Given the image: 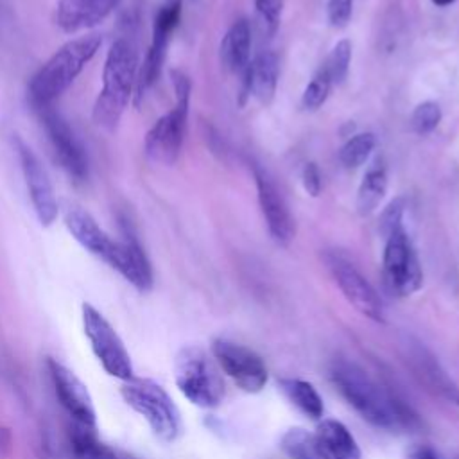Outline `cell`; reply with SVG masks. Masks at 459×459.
Listing matches in <instances>:
<instances>
[{
  "label": "cell",
  "mask_w": 459,
  "mask_h": 459,
  "mask_svg": "<svg viewBox=\"0 0 459 459\" xmlns=\"http://www.w3.org/2000/svg\"><path fill=\"white\" fill-rule=\"evenodd\" d=\"M65 226L88 253L108 264L136 290L147 292L152 289L154 276L151 262L129 224L124 230V238L115 240L86 210L70 206L65 213Z\"/></svg>",
  "instance_id": "6da1fadb"
},
{
  "label": "cell",
  "mask_w": 459,
  "mask_h": 459,
  "mask_svg": "<svg viewBox=\"0 0 459 459\" xmlns=\"http://www.w3.org/2000/svg\"><path fill=\"white\" fill-rule=\"evenodd\" d=\"M330 378L348 405L373 427L400 430L416 423L411 409L385 391L360 366L350 360H335L330 368Z\"/></svg>",
  "instance_id": "7a4b0ae2"
},
{
  "label": "cell",
  "mask_w": 459,
  "mask_h": 459,
  "mask_svg": "<svg viewBox=\"0 0 459 459\" xmlns=\"http://www.w3.org/2000/svg\"><path fill=\"white\" fill-rule=\"evenodd\" d=\"M102 45L99 34H84L63 43L30 77L27 84V102L30 109L54 106L72 86L79 74L97 56Z\"/></svg>",
  "instance_id": "3957f363"
},
{
  "label": "cell",
  "mask_w": 459,
  "mask_h": 459,
  "mask_svg": "<svg viewBox=\"0 0 459 459\" xmlns=\"http://www.w3.org/2000/svg\"><path fill=\"white\" fill-rule=\"evenodd\" d=\"M138 68V52L133 41L127 38L115 39L104 59L102 88L91 111L97 127L106 131L117 129L126 108L134 97Z\"/></svg>",
  "instance_id": "277c9868"
},
{
  "label": "cell",
  "mask_w": 459,
  "mask_h": 459,
  "mask_svg": "<svg viewBox=\"0 0 459 459\" xmlns=\"http://www.w3.org/2000/svg\"><path fill=\"white\" fill-rule=\"evenodd\" d=\"M172 88L176 95L174 108L161 115L152 127L145 134L143 151L149 160L172 165L179 158L185 133H186V120H188V108H190V93L192 82L188 75L181 70H172Z\"/></svg>",
  "instance_id": "5b68a950"
},
{
  "label": "cell",
  "mask_w": 459,
  "mask_h": 459,
  "mask_svg": "<svg viewBox=\"0 0 459 459\" xmlns=\"http://www.w3.org/2000/svg\"><path fill=\"white\" fill-rule=\"evenodd\" d=\"M124 402L138 412L152 430V434L163 441H174L181 432L179 411L170 394L152 378L133 377L120 387Z\"/></svg>",
  "instance_id": "8992f818"
},
{
  "label": "cell",
  "mask_w": 459,
  "mask_h": 459,
  "mask_svg": "<svg viewBox=\"0 0 459 459\" xmlns=\"http://www.w3.org/2000/svg\"><path fill=\"white\" fill-rule=\"evenodd\" d=\"M174 382L181 394L194 405L213 409L222 402L224 384L204 350L183 346L174 359Z\"/></svg>",
  "instance_id": "52a82bcc"
},
{
  "label": "cell",
  "mask_w": 459,
  "mask_h": 459,
  "mask_svg": "<svg viewBox=\"0 0 459 459\" xmlns=\"http://www.w3.org/2000/svg\"><path fill=\"white\" fill-rule=\"evenodd\" d=\"M81 321L90 348L102 369L122 382L134 377L131 355L111 323L90 303L81 305Z\"/></svg>",
  "instance_id": "ba28073f"
},
{
  "label": "cell",
  "mask_w": 459,
  "mask_h": 459,
  "mask_svg": "<svg viewBox=\"0 0 459 459\" xmlns=\"http://www.w3.org/2000/svg\"><path fill=\"white\" fill-rule=\"evenodd\" d=\"M181 9H183L181 0H167L154 16L151 43L138 68V79H136V90H134L136 106L143 100L147 91L156 84V81L161 75L169 43L181 20Z\"/></svg>",
  "instance_id": "9c48e42d"
},
{
  "label": "cell",
  "mask_w": 459,
  "mask_h": 459,
  "mask_svg": "<svg viewBox=\"0 0 459 459\" xmlns=\"http://www.w3.org/2000/svg\"><path fill=\"white\" fill-rule=\"evenodd\" d=\"M48 138L54 156L74 183H84L88 178V156L66 118L54 106L32 109Z\"/></svg>",
  "instance_id": "30bf717a"
},
{
  "label": "cell",
  "mask_w": 459,
  "mask_h": 459,
  "mask_svg": "<svg viewBox=\"0 0 459 459\" xmlns=\"http://www.w3.org/2000/svg\"><path fill=\"white\" fill-rule=\"evenodd\" d=\"M382 273L387 289L396 296H411L423 283V271L405 228L394 230L384 246Z\"/></svg>",
  "instance_id": "8fae6325"
},
{
  "label": "cell",
  "mask_w": 459,
  "mask_h": 459,
  "mask_svg": "<svg viewBox=\"0 0 459 459\" xmlns=\"http://www.w3.org/2000/svg\"><path fill=\"white\" fill-rule=\"evenodd\" d=\"M325 264L339 290L357 312L377 323L385 321L384 303L378 292L348 258L341 256L339 253H326Z\"/></svg>",
  "instance_id": "7c38bea8"
},
{
  "label": "cell",
  "mask_w": 459,
  "mask_h": 459,
  "mask_svg": "<svg viewBox=\"0 0 459 459\" xmlns=\"http://www.w3.org/2000/svg\"><path fill=\"white\" fill-rule=\"evenodd\" d=\"M251 169L256 185L258 206L264 215L267 231L278 246L287 247L296 237V221L289 210V204L285 203L280 188L264 167L253 163Z\"/></svg>",
  "instance_id": "4fadbf2b"
},
{
  "label": "cell",
  "mask_w": 459,
  "mask_h": 459,
  "mask_svg": "<svg viewBox=\"0 0 459 459\" xmlns=\"http://www.w3.org/2000/svg\"><path fill=\"white\" fill-rule=\"evenodd\" d=\"M14 149L18 154L32 210L43 226H50L59 213L52 181L36 152L20 136H14Z\"/></svg>",
  "instance_id": "5bb4252c"
},
{
  "label": "cell",
  "mask_w": 459,
  "mask_h": 459,
  "mask_svg": "<svg viewBox=\"0 0 459 459\" xmlns=\"http://www.w3.org/2000/svg\"><path fill=\"white\" fill-rule=\"evenodd\" d=\"M212 353L221 369L246 393H258L267 382V368L264 360L249 348L228 339H215Z\"/></svg>",
  "instance_id": "9a60e30c"
},
{
  "label": "cell",
  "mask_w": 459,
  "mask_h": 459,
  "mask_svg": "<svg viewBox=\"0 0 459 459\" xmlns=\"http://www.w3.org/2000/svg\"><path fill=\"white\" fill-rule=\"evenodd\" d=\"M47 368L52 378L54 393L61 407L68 412V416L75 423H82L88 427L97 425V412L93 405V398L84 385V382L65 364L48 357Z\"/></svg>",
  "instance_id": "2e32d148"
},
{
  "label": "cell",
  "mask_w": 459,
  "mask_h": 459,
  "mask_svg": "<svg viewBox=\"0 0 459 459\" xmlns=\"http://www.w3.org/2000/svg\"><path fill=\"white\" fill-rule=\"evenodd\" d=\"M120 0H57L54 7V23L68 34L90 30L100 25Z\"/></svg>",
  "instance_id": "e0dca14e"
},
{
  "label": "cell",
  "mask_w": 459,
  "mask_h": 459,
  "mask_svg": "<svg viewBox=\"0 0 459 459\" xmlns=\"http://www.w3.org/2000/svg\"><path fill=\"white\" fill-rule=\"evenodd\" d=\"M242 75V95H253L260 104L269 106L276 95L280 79L278 56L273 50L260 52L253 61H249Z\"/></svg>",
  "instance_id": "ac0fdd59"
},
{
  "label": "cell",
  "mask_w": 459,
  "mask_h": 459,
  "mask_svg": "<svg viewBox=\"0 0 459 459\" xmlns=\"http://www.w3.org/2000/svg\"><path fill=\"white\" fill-rule=\"evenodd\" d=\"M321 459H362L351 432L337 420H323L314 432Z\"/></svg>",
  "instance_id": "d6986e66"
},
{
  "label": "cell",
  "mask_w": 459,
  "mask_h": 459,
  "mask_svg": "<svg viewBox=\"0 0 459 459\" xmlns=\"http://www.w3.org/2000/svg\"><path fill=\"white\" fill-rule=\"evenodd\" d=\"M221 65L233 72L244 74L251 57V27L246 18H238L222 36L219 47Z\"/></svg>",
  "instance_id": "ffe728a7"
},
{
  "label": "cell",
  "mask_w": 459,
  "mask_h": 459,
  "mask_svg": "<svg viewBox=\"0 0 459 459\" xmlns=\"http://www.w3.org/2000/svg\"><path fill=\"white\" fill-rule=\"evenodd\" d=\"M68 439H70V450L74 459H131V457L120 455L117 450L104 445L99 439L95 427H88L74 421Z\"/></svg>",
  "instance_id": "44dd1931"
},
{
  "label": "cell",
  "mask_w": 459,
  "mask_h": 459,
  "mask_svg": "<svg viewBox=\"0 0 459 459\" xmlns=\"http://www.w3.org/2000/svg\"><path fill=\"white\" fill-rule=\"evenodd\" d=\"M387 192V172L384 167L377 165V167H371L359 188H357V199H355V208H357V213L366 217L369 213H373L378 204L382 203L384 195Z\"/></svg>",
  "instance_id": "7402d4cb"
},
{
  "label": "cell",
  "mask_w": 459,
  "mask_h": 459,
  "mask_svg": "<svg viewBox=\"0 0 459 459\" xmlns=\"http://www.w3.org/2000/svg\"><path fill=\"white\" fill-rule=\"evenodd\" d=\"M280 385H281V391L285 393V396L289 398V402L299 412H303L310 420L323 418V412H325L323 398L319 396L317 389L310 382L299 380V378H283L280 382Z\"/></svg>",
  "instance_id": "603a6c76"
},
{
  "label": "cell",
  "mask_w": 459,
  "mask_h": 459,
  "mask_svg": "<svg viewBox=\"0 0 459 459\" xmlns=\"http://www.w3.org/2000/svg\"><path fill=\"white\" fill-rule=\"evenodd\" d=\"M412 359L416 362V371L418 375L432 387L436 389L439 394H443L445 398H448L454 403H459V389L454 385V382H450V378L446 377V373L439 368V364L434 360V357H430L425 350L418 348L412 353Z\"/></svg>",
  "instance_id": "cb8c5ba5"
},
{
  "label": "cell",
  "mask_w": 459,
  "mask_h": 459,
  "mask_svg": "<svg viewBox=\"0 0 459 459\" xmlns=\"http://www.w3.org/2000/svg\"><path fill=\"white\" fill-rule=\"evenodd\" d=\"M280 448L289 459H321L314 434L301 427L289 429L280 439Z\"/></svg>",
  "instance_id": "d4e9b609"
},
{
  "label": "cell",
  "mask_w": 459,
  "mask_h": 459,
  "mask_svg": "<svg viewBox=\"0 0 459 459\" xmlns=\"http://www.w3.org/2000/svg\"><path fill=\"white\" fill-rule=\"evenodd\" d=\"M377 147V136L369 131L350 136L339 151V160L346 169H357L368 161Z\"/></svg>",
  "instance_id": "484cf974"
},
{
  "label": "cell",
  "mask_w": 459,
  "mask_h": 459,
  "mask_svg": "<svg viewBox=\"0 0 459 459\" xmlns=\"http://www.w3.org/2000/svg\"><path fill=\"white\" fill-rule=\"evenodd\" d=\"M351 63V43L350 39H341L333 45L326 63L325 70L332 81V84H342L348 77Z\"/></svg>",
  "instance_id": "4316f807"
},
{
  "label": "cell",
  "mask_w": 459,
  "mask_h": 459,
  "mask_svg": "<svg viewBox=\"0 0 459 459\" xmlns=\"http://www.w3.org/2000/svg\"><path fill=\"white\" fill-rule=\"evenodd\" d=\"M330 90H332V81H330L325 66H321L314 74L310 82L305 86L303 95H301V106L308 111L319 109L326 102V99L330 95Z\"/></svg>",
  "instance_id": "83f0119b"
},
{
  "label": "cell",
  "mask_w": 459,
  "mask_h": 459,
  "mask_svg": "<svg viewBox=\"0 0 459 459\" xmlns=\"http://www.w3.org/2000/svg\"><path fill=\"white\" fill-rule=\"evenodd\" d=\"M441 117V106L434 100H425L414 108L411 115V126L418 134H429L439 126Z\"/></svg>",
  "instance_id": "f1b7e54d"
},
{
  "label": "cell",
  "mask_w": 459,
  "mask_h": 459,
  "mask_svg": "<svg viewBox=\"0 0 459 459\" xmlns=\"http://www.w3.org/2000/svg\"><path fill=\"white\" fill-rule=\"evenodd\" d=\"M256 14L269 36L276 34L280 22H281V11H283V0H255Z\"/></svg>",
  "instance_id": "f546056e"
},
{
  "label": "cell",
  "mask_w": 459,
  "mask_h": 459,
  "mask_svg": "<svg viewBox=\"0 0 459 459\" xmlns=\"http://www.w3.org/2000/svg\"><path fill=\"white\" fill-rule=\"evenodd\" d=\"M403 210H405V201L403 197H396L393 199L380 213L378 219V230L382 233L384 238H387L394 230L403 226Z\"/></svg>",
  "instance_id": "4dcf8cb0"
},
{
  "label": "cell",
  "mask_w": 459,
  "mask_h": 459,
  "mask_svg": "<svg viewBox=\"0 0 459 459\" xmlns=\"http://www.w3.org/2000/svg\"><path fill=\"white\" fill-rule=\"evenodd\" d=\"M353 14V0H328L326 16L332 27L344 29Z\"/></svg>",
  "instance_id": "1f68e13d"
},
{
  "label": "cell",
  "mask_w": 459,
  "mask_h": 459,
  "mask_svg": "<svg viewBox=\"0 0 459 459\" xmlns=\"http://www.w3.org/2000/svg\"><path fill=\"white\" fill-rule=\"evenodd\" d=\"M301 183H303L305 192H307L310 197H317V195L321 194V188H323L321 170H319V167H317L314 161L305 163V167H303V170H301Z\"/></svg>",
  "instance_id": "d6a6232c"
},
{
  "label": "cell",
  "mask_w": 459,
  "mask_h": 459,
  "mask_svg": "<svg viewBox=\"0 0 459 459\" xmlns=\"http://www.w3.org/2000/svg\"><path fill=\"white\" fill-rule=\"evenodd\" d=\"M405 459H437V455L427 446H412L407 450Z\"/></svg>",
  "instance_id": "836d02e7"
},
{
  "label": "cell",
  "mask_w": 459,
  "mask_h": 459,
  "mask_svg": "<svg viewBox=\"0 0 459 459\" xmlns=\"http://www.w3.org/2000/svg\"><path fill=\"white\" fill-rule=\"evenodd\" d=\"M11 443H13V436L9 432V429L0 427V454L5 455L11 450Z\"/></svg>",
  "instance_id": "e575fe53"
},
{
  "label": "cell",
  "mask_w": 459,
  "mask_h": 459,
  "mask_svg": "<svg viewBox=\"0 0 459 459\" xmlns=\"http://www.w3.org/2000/svg\"><path fill=\"white\" fill-rule=\"evenodd\" d=\"M434 5H437V7H448V5H452L455 0H430Z\"/></svg>",
  "instance_id": "d590c367"
}]
</instances>
